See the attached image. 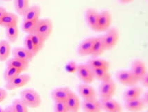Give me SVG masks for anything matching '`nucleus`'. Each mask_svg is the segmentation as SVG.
<instances>
[{"label":"nucleus","instance_id":"obj_1","mask_svg":"<svg viewBox=\"0 0 148 112\" xmlns=\"http://www.w3.org/2000/svg\"><path fill=\"white\" fill-rule=\"evenodd\" d=\"M20 99L29 108H38L42 99L40 94L34 89L27 88L20 93Z\"/></svg>","mask_w":148,"mask_h":112},{"label":"nucleus","instance_id":"obj_2","mask_svg":"<svg viewBox=\"0 0 148 112\" xmlns=\"http://www.w3.org/2000/svg\"><path fill=\"white\" fill-rule=\"evenodd\" d=\"M120 38L119 31L116 27H111L106 31V33L102 36L105 51H111L114 49L118 44Z\"/></svg>","mask_w":148,"mask_h":112},{"label":"nucleus","instance_id":"obj_3","mask_svg":"<svg viewBox=\"0 0 148 112\" xmlns=\"http://www.w3.org/2000/svg\"><path fill=\"white\" fill-rule=\"evenodd\" d=\"M53 30V22L49 18L39 19L37 22L35 33L38 34L45 40L50 37Z\"/></svg>","mask_w":148,"mask_h":112},{"label":"nucleus","instance_id":"obj_4","mask_svg":"<svg viewBox=\"0 0 148 112\" xmlns=\"http://www.w3.org/2000/svg\"><path fill=\"white\" fill-rule=\"evenodd\" d=\"M116 79L123 86L132 87L136 86L138 79L134 76L130 70H120L116 74Z\"/></svg>","mask_w":148,"mask_h":112},{"label":"nucleus","instance_id":"obj_5","mask_svg":"<svg viewBox=\"0 0 148 112\" xmlns=\"http://www.w3.org/2000/svg\"><path fill=\"white\" fill-rule=\"evenodd\" d=\"M116 93V83L112 79L101 82L99 87V95L101 99L113 98Z\"/></svg>","mask_w":148,"mask_h":112},{"label":"nucleus","instance_id":"obj_6","mask_svg":"<svg viewBox=\"0 0 148 112\" xmlns=\"http://www.w3.org/2000/svg\"><path fill=\"white\" fill-rule=\"evenodd\" d=\"M112 22V15L108 11H102L99 12L97 20V25L96 31L104 32L110 28Z\"/></svg>","mask_w":148,"mask_h":112},{"label":"nucleus","instance_id":"obj_7","mask_svg":"<svg viewBox=\"0 0 148 112\" xmlns=\"http://www.w3.org/2000/svg\"><path fill=\"white\" fill-rule=\"evenodd\" d=\"M77 75L79 79L86 84H91L94 81L95 77L92 70L88 65L81 64L77 67Z\"/></svg>","mask_w":148,"mask_h":112},{"label":"nucleus","instance_id":"obj_8","mask_svg":"<svg viewBox=\"0 0 148 112\" xmlns=\"http://www.w3.org/2000/svg\"><path fill=\"white\" fill-rule=\"evenodd\" d=\"M30 80L31 77L29 74H20L12 80L6 82V90H13L20 88L22 86L27 85L30 81Z\"/></svg>","mask_w":148,"mask_h":112},{"label":"nucleus","instance_id":"obj_9","mask_svg":"<svg viewBox=\"0 0 148 112\" xmlns=\"http://www.w3.org/2000/svg\"><path fill=\"white\" fill-rule=\"evenodd\" d=\"M101 106L102 110L106 112H122V106L119 102L113 98L106 99H101Z\"/></svg>","mask_w":148,"mask_h":112},{"label":"nucleus","instance_id":"obj_10","mask_svg":"<svg viewBox=\"0 0 148 112\" xmlns=\"http://www.w3.org/2000/svg\"><path fill=\"white\" fill-rule=\"evenodd\" d=\"M70 89L68 87L57 88L53 90L51 93V98L55 102H65L69 94L70 93Z\"/></svg>","mask_w":148,"mask_h":112},{"label":"nucleus","instance_id":"obj_11","mask_svg":"<svg viewBox=\"0 0 148 112\" xmlns=\"http://www.w3.org/2000/svg\"><path fill=\"white\" fill-rule=\"evenodd\" d=\"M95 40V37H89L81 43L78 48V54L81 57L90 56L92 52V46Z\"/></svg>","mask_w":148,"mask_h":112},{"label":"nucleus","instance_id":"obj_12","mask_svg":"<svg viewBox=\"0 0 148 112\" xmlns=\"http://www.w3.org/2000/svg\"><path fill=\"white\" fill-rule=\"evenodd\" d=\"M65 103L68 108V112H79V111L80 100L78 96L72 91H70Z\"/></svg>","mask_w":148,"mask_h":112},{"label":"nucleus","instance_id":"obj_13","mask_svg":"<svg viewBox=\"0 0 148 112\" xmlns=\"http://www.w3.org/2000/svg\"><path fill=\"white\" fill-rule=\"evenodd\" d=\"M130 71L138 79V81H140L141 77L147 72V69H146V65L144 62L138 59L135 60L132 63V68H131Z\"/></svg>","mask_w":148,"mask_h":112},{"label":"nucleus","instance_id":"obj_14","mask_svg":"<svg viewBox=\"0 0 148 112\" xmlns=\"http://www.w3.org/2000/svg\"><path fill=\"white\" fill-rule=\"evenodd\" d=\"M79 93L81 97L84 99H96L95 90L92 86L89 84H80L79 86Z\"/></svg>","mask_w":148,"mask_h":112},{"label":"nucleus","instance_id":"obj_15","mask_svg":"<svg viewBox=\"0 0 148 112\" xmlns=\"http://www.w3.org/2000/svg\"><path fill=\"white\" fill-rule=\"evenodd\" d=\"M84 112H101V102L97 99H84L82 104Z\"/></svg>","mask_w":148,"mask_h":112},{"label":"nucleus","instance_id":"obj_16","mask_svg":"<svg viewBox=\"0 0 148 112\" xmlns=\"http://www.w3.org/2000/svg\"><path fill=\"white\" fill-rule=\"evenodd\" d=\"M98 15H99V12H97L94 8H88L86 11V20L88 25L92 30L96 31V29H97Z\"/></svg>","mask_w":148,"mask_h":112},{"label":"nucleus","instance_id":"obj_17","mask_svg":"<svg viewBox=\"0 0 148 112\" xmlns=\"http://www.w3.org/2000/svg\"><path fill=\"white\" fill-rule=\"evenodd\" d=\"M41 13V8L38 5L29 6L23 15V20L37 21L39 20Z\"/></svg>","mask_w":148,"mask_h":112},{"label":"nucleus","instance_id":"obj_18","mask_svg":"<svg viewBox=\"0 0 148 112\" xmlns=\"http://www.w3.org/2000/svg\"><path fill=\"white\" fill-rule=\"evenodd\" d=\"M145 104L140 98L134 99H128L125 100V106L127 110L131 112L141 111L145 107Z\"/></svg>","mask_w":148,"mask_h":112},{"label":"nucleus","instance_id":"obj_19","mask_svg":"<svg viewBox=\"0 0 148 112\" xmlns=\"http://www.w3.org/2000/svg\"><path fill=\"white\" fill-rule=\"evenodd\" d=\"M18 17L13 13L6 11L0 20V26L7 27L12 25H18Z\"/></svg>","mask_w":148,"mask_h":112},{"label":"nucleus","instance_id":"obj_20","mask_svg":"<svg viewBox=\"0 0 148 112\" xmlns=\"http://www.w3.org/2000/svg\"><path fill=\"white\" fill-rule=\"evenodd\" d=\"M105 48L104 42H103L102 37H95V40L92 46V52H91L90 56L93 57L100 56L104 52Z\"/></svg>","mask_w":148,"mask_h":112},{"label":"nucleus","instance_id":"obj_21","mask_svg":"<svg viewBox=\"0 0 148 112\" xmlns=\"http://www.w3.org/2000/svg\"><path fill=\"white\" fill-rule=\"evenodd\" d=\"M143 93V90L141 88L138 87V86H132L130 88L127 89L125 93H124V99L125 100L128 99H134L140 98Z\"/></svg>","mask_w":148,"mask_h":112},{"label":"nucleus","instance_id":"obj_22","mask_svg":"<svg viewBox=\"0 0 148 112\" xmlns=\"http://www.w3.org/2000/svg\"><path fill=\"white\" fill-rule=\"evenodd\" d=\"M13 58L29 62V63L33 59V57L26 51L25 48L22 47L14 48L13 50Z\"/></svg>","mask_w":148,"mask_h":112},{"label":"nucleus","instance_id":"obj_23","mask_svg":"<svg viewBox=\"0 0 148 112\" xmlns=\"http://www.w3.org/2000/svg\"><path fill=\"white\" fill-rule=\"evenodd\" d=\"M6 65H7V67H13L16 69H18V70H20L22 72L26 71L29 68V62L24 61V60L13 58L6 62Z\"/></svg>","mask_w":148,"mask_h":112},{"label":"nucleus","instance_id":"obj_24","mask_svg":"<svg viewBox=\"0 0 148 112\" xmlns=\"http://www.w3.org/2000/svg\"><path fill=\"white\" fill-rule=\"evenodd\" d=\"M11 51V45L7 40L0 41V62H4L8 59Z\"/></svg>","mask_w":148,"mask_h":112},{"label":"nucleus","instance_id":"obj_25","mask_svg":"<svg viewBox=\"0 0 148 112\" xmlns=\"http://www.w3.org/2000/svg\"><path fill=\"white\" fill-rule=\"evenodd\" d=\"M90 69H104V70H108L110 67V64L107 60L101 59V58H94L90 60L88 64Z\"/></svg>","mask_w":148,"mask_h":112},{"label":"nucleus","instance_id":"obj_26","mask_svg":"<svg viewBox=\"0 0 148 112\" xmlns=\"http://www.w3.org/2000/svg\"><path fill=\"white\" fill-rule=\"evenodd\" d=\"M6 35L8 42L15 43L18 40L19 36V29L18 25L6 27Z\"/></svg>","mask_w":148,"mask_h":112},{"label":"nucleus","instance_id":"obj_27","mask_svg":"<svg viewBox=\"0 0 148 112\" xmlns=\"http://www.w3.org/2000/svg\"><path fill=\"white\" fill-rule=\"evenodd\" d=\"M92 70V69H91ZM95 79L100 81L101 82L106 81L111 79V74L108 72V70L104 69H94L92 70Z\"/></svg>","mask_w":148,"mask_h":112},{"label":"nucleus","instance_id":"obj_28","mask_svg":"<svg viewBox=\"0 0 148 112\" xmlns=\"http://www.w3.org/2000/svg\"><path fill=\"white\" fill-rule=\"evenodd\" d=\"M14 6L17 13L23 16L29 7V0H14Z\"/></svg>","mask_w":148,"mask_h":112},{"label":"nucleus","instance_id":"obj_29","mask_svg":"<svg viewBox=\"0 0 148 112\" xmlns=\"http://www.w3.org/2000/svg\"><path fill=\"white\" fill-rule=\"evenodd\" d=\"M21 73L22 71H20L18 69L13 67H7L4 73V79L6 82H8L18 77V75L21 74Z\"/></svg>","mask_w":148,"mask_h":112},{"label":"nucleus","instance_id":"obj_30","mask_svg":"<svg viewBox=\"0 0 148 112\" xmlns=\"http://www.w3.org/2000/svg\"><path fill=\"white\" fill-rule=\"evenodd\" d=\"M24 48H25L26 51H27L33 58H34V56H36V55H37V53H38L37 50H36L34 44H33L29 34H28V35L25 38V40H24Z\"/></svg>","mask_w":148,"mask_h":112},{"label":"nucleus","instance_id":"obj_31","mask_svg":"<svg viewBox=\"0 0 148 112\" xmlns=\"http://www.w3.org/2000/svg\"><path fill=\"white\" fill-rule=\"evenodd\" d=\"M37 21H32V20H23L22 24V30L28 34L35 33Z\"/></svg>","mask_w":148,"mask_h":112},{"label":"nucleus","instance_id":"obj_32","mask_svg":"<svg viewBox=\"0 0 148 112\" xmlns=\"http://www.w3.org/2000/svg\"><path fill=\"white\" fill-rule=\"evenodd\" d=\"M29 36H30L31 39H32L33 44L35 46L36 50L38 51V52H39L43 48L45 40L43 38H42L40 36H39L38 34L36 33L29 34Z\"/></svg>","mask_w":148,"mask_h":112},{"label":"nucleus","instance_id":"obj_33","mask_svg":"<svg viewBox=\"0 0 148 112\" xmlns=\"http://www.w3.org/2000/svg\"><path fill=\"white\" fill-rule=\"evenodd\" d=\"M12 108L14 112H29L27 105L20 99H16L13 101Z\"/></svg>","mask_w":148,"mask_h":112},{"label":"nucleus","instance_id":"obj_34","mask_svg":"<svg viewBox=\"0 0 148 112\" xmlns=\"http://www.w3.org/2000/svg\"><path fill=\"white\" fill-rule=\"evenodd\" d=\"M54 112H68V108L65 102H55L54 104Z\"/></svg>","mask_w":148,"mask_h":112},{"label":"nucleus","instance_id":"obj_35","mask_svg":"<svg viewBox=\"0 0 148 112\" xmlns=\"http://www.w3.org/2000/svg\"><path fill=\"white\" fill-rule=\"evenodd\" d=\"M77 67L78 65H77V63L74 61H70L67 64V65L65 66V70L68 73L72 74L77 72Z\"/></svg>","mask_w":148,"mask_h":112},{"label":"nucleus","instance_id":"obj_36","mask_svg":"<svg viewBox=\"0 0 148 112\" xmlns=\"http://www.w3.org/2000/svg\"><path fill=\"white\" fill-rule=\"evenodd\" d=\"M139 82H141V83L143 84V86H144L145 87H147L148 86V72H146L145 74L141 77V79L139 81Z\"/></svg>","mask_w":148,"mask_h":112},{"label":"nucleus","instance_id":"obj_37","mask_svg":"<svg viewBox=\"0 0 148 112\" xmlns=\"http://www.w3.org/2000/svg\"><path fill=\"white\" fill-rule=\"evenodd\" d=\"M6 97H7V91H6V90L0 88V103L5 100Z\"/></svg>","mask_w":148,"mask_h":112},{"label":"nucleus","instance_id":"obj_38","mask_svg":"<svg viewBox=\"0 0 148 112\" xmlns=\"http://www.w3.org/2000/svg\"><path fill=\"white\" fill-rule=\"evenodd\" d=\"M141 99H142V101L143 102V103L145 104V105H147L148 104V93L147 91V92H145L143 95V97L142 98H140Z\"/></svg>","mask_w":148,"mask_h":112},{"label":"nucleus","instance_id":"obj_39","mask_svg":"<svg viewBox=\"0 0 148 112\" xmlns=\"http://www.w3.org/2000/svg\"><path fill=\"white\" fill-rule=\"evenodd\" d=\"M7 11H6V8L3 7V6H0V20H1V18L3 17V15H4V13Z\"/></svg>","mask_w":148,"mask_h":112},{"label":"nucleus","instance_id":"obj_40","mask_svg":"<svg viewBox=\"0 0 148 112\" xmlns=\"http://www.w3.org/2000/svg\"><path fill=\"white\" fill-rule=\"evenodd\" d=\"M4 112H14V111H13V108H12V106H8L6 109H4Z\"/></svg>","mask_w":148,"mask_h":112},{"label":"nucleus","instance_id":"obj_41","mask_svg":"<svg viewBox=\"0 0 148 112\" xmlns=\"http://www.w3.org/2000/svg\"><path fill=\"white\" fill-rule=\"evenodd\" d=\"M134 0H119V2L121 3V4H128V3L132 2Z\"/></svg>","mask_w":148,"mask_h":112},{"label":"nucleus","instance_id":"obj_42","mask_svg":"<svg viewBox=\"0 0 148 112\" xmlns=\"http://www.w3.org/2000/svg\"><path fill=\"white\" fill-rule=\"evenodd\" d=\"M0 112H4V109L0 106Z\"/></svg>","mask_w":148,"mask_h":112},{"label":"nucleus","instance_id":"obj_43","mask_svg":"<svg viewBox=\"0 0 148 112\" xmlns=\"http://www.w3.org/2000/svg\"><path fill=\"white\" fill-rule=\"evenodd\" d=\"M4 1H11V0H4Z\"/></svg>","mask_w":148,"mask_h":112}]
</instances>
